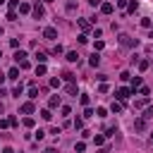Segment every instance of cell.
Here are the masks:
<instances>
[{"instance_id":"6da1fadb","label":"cell","mask_w":153,"mask_h":153,"mask_svg":"<svg viewBox=\"0 0 153 153\" xmlns=\"http://www.w3.org/2000/svg\"><path fill=\"white\" fill-rule=\"evenodd\" d=\"M120 43H122L124 48H134V45H136V38H132V36H120Z\"/></svg>"},{"instance_id":"7a4b0ae2","label":"cell","mask_w":153,"mask_h":153,"mask_svg":"<svg viewBox=\"0 0 153 153\" xmlns=\"http://www.w3.org/2000/svg\"><path fill=\"white\" fill-rule=\"evenodd\" d=\"M31 12H34V17H36V19H41V17L45 15V10H43V5H38V3L34 5V7H31Z\"/></svg>"},{"instance_id":"3957f363","label":"cell","mask_w":153,"mask_h":153,"mask_svg":"<svg viewBox=\"0 0 153 153\" xmlns=\"http://www.w3.org/2000/svg\"><path fill=\"white\" fill-rule=\"evenodd\" d=\"M129 96H132V89H120V91H117V98H120V101H127Z\"/></svg>"},{"instance_id":"277c9868","label":"cell","mask_w":153,"mask_h":153,"mask_svg":"<svg viewBox=\"0 0 153 153\" xmlns=\"http://www.w3.org/2000/svg\"><path fill=\"white\" fill-rule=\"evenodd\" d=\"M43 36H45V38H50V41H53V38L57 36V31L53 29V26H45V29H43Z\"/></svg>"},{"instance_id":"5b68a950","label":"cell","mask_w":153,"mask_h":153,"mask_svg":"<svg viewBox=\"0 0 153 153\" xmlns=\"http://www.w3.org/2000/svg\"><path fill=\"white\" fill-rule=\"evenodd\" d=\"M112 10H115V7H112V3H101V12H103V15H110Z\"/></svg>"},{"instance_id":"8992f818","label":"cell","mask_w":153,"mask_h":153,"mask_svg":"<svg viewBox=\"0 0 153 153\" xmlns=\"http://www.w3.org/2000/svg\"><path fill=\"white\" fill-rule=\"evenodd\" d=\"M22 112H24V115H31V112H34V103H24L22 105Z\"/></svg>"},{"instance_id":"52a82bcc","label":"cell","mask_w":153,"mask_h":153,"mask_svg":"<svg viewBox=\"0 0 153 153\" xmlns=\"http://www.w3.org/2000/svg\"><path fill=\"white\" fill-rule=\"evenodd\" d=\"M139 86H141V77H134V79H132V94H134Z\"/></svg>"},{"instance_id":"ba28073f","label":"cell","mask_w":153,"mask_h":153,"mask_svg":"<svg viewBox=\"0 0 153 153\" xmlns=\"http://www.w3.org/2000/svg\"><path fill=\"white\" fill-rule=\"evenodd\" d=\"M89 62H91V67H96V65L101 62V55H98V53H94V55H91V60H89Z\"/></svg>"},{"instance_id":"9c48e42d","label":"cell","mask_w":153,"mask_h":153,"mask_svg":"<svg viewBox=\"0 0 153 153\" xmlns=\"http://www.w3.org/2000/svg\"><path fill=\"white\" fill-rule=\"evenodd\" d=\"M134 127H136L139 132H141V129H146V120H136V122H134Z\"/></svg>"},{"instance_id":"30bf717a","label":"cell","mask_w":153,"mask_h":153,"mask_svg":"<svg viewBox=\"0 0 153 153\" xmlns=\"http://www.w3.org/2000/svg\"><path fill=\"white\" fill-rule=\"evenodd\" d=\"M24 57H26V53H24V50H17V53H15V60H17V62H22Z\"/></svg>"},{"instance_id":"8fae6325","label":"cell","mask_w":153,"mask_h":153,"mask_svg":"<svg viewBox=\"0 0 153 153\" xmlns=\"http://www.w3.org/2000/svg\"><path fill=\"white\" fill-rule=\"evenodd\" d=\"M48 105H50V108H57V105H60V96H53Z\"/></svg>"},{"instance_id":"7c38bea8","label":"cell","mask_w":153,"mask_h":153,"mask_svg":"<svg viewBox=\"0 0 153 153\" xmlns=\"http://www.w3.org/2000/svg\"><path fill=\"white\" fill-rule=\"evenodd\" d=\"M7 77H10V79H19V69H17V67H12Z\"/></svg>"},{"instance_id":"4fadbf2b","label":"cell","mask_w":153,"mask_h":153,"mask_svg":"<svg viewBox=\"0 0 153 153\" xmlns=\"http://www.w3.org/2000/svg\"><path fill=\"white\" fill-rule=\"evenodd\" d=\"M19 10L26 15V12H31V5H29V3H22V5H19Z\"/></svg>"},{"instance_id":"5bb4252c","label":"cell","mask_w":153,"mask_h":153,"mask_svg":"<svg viewBox=\"0 0 153 153\" xmlns=\"http://www.w3.org/2000/svg\"><path fill=\"white\" fill-rule=\"evenodd\" d=\"M146 103H148V96H144V98H141V101H136L134 105H136V108H144V105H146Z\"/></svg>"},{"instance_id":"9a60e30c","label":"cell","mask_w":153,"mask_h":153,"mask_svg":"<svg viewBox=\"0 0 153 153\" xmlns=\"http://www.w3.org/2000/svg\"><path fill=\"white\" fill-rule=\"evenodd\" d=\"M22 91H24V86L19 84V86H15V91H12V96H22Z\"/></svg>"},{"instance_id":"2e32d148","label":"cell","mask_w":153,"mask_h":153,"mask_svg":"<svg viewBox=\"0 0 153 153\" xmlns=\"http://www.w3.org/2000/svg\"><path fill=\"white\" fill-rule=\"evenodd\" d=\"M36 60H38V62L43 65V62H45V60H48V57H45V53H36Z\"/></svg>"},{"instance_id":"e0dca14e","label":"cell","mask_w":153,"mask_h":153,"mask_svg":"<svg viewBox=\"0 0 153 153\" xmlns=\"http://www.w3.org/2000/svg\"><path fill=\"white\" fill-rule=\"evenodd\" d=\"M67 60H69V62H77L79 55H77V53H67Z\"/></svg>"},{"instance_id":"ac0fdd59","label":"cell","mask_w":153,"mask_h":153,"mask_svg":"<svg viewBox=\"0 0 153 153\" xmlns=\"http://www.w3.org/2000/svg\"><path fill=\"white\" fill-rule=\"evenodd\" d=\"M29 98H38V91L34 89V86H31V89H29Z\"/></svg>"},{"instance_id":"d6986e66","label":"cell","mask_w":153,"mask_h":153,"mask_svg":"<svg viewBox=\"0 0 153 153\" xmlns=\"http://www.w3.org/2000/svg\"><path fill=\"white\" fill-rule=\"evenodd\" d=\"M67 94H72V96L77 94V86H74V84H69V86H67Z\"/></svg>"},{"instance_id":"ffe728a7","label":"cell","mask_w":153,"mask_h":153,"mask_svg":"<svg viewBox=\"0 0 153 153\" xmlns=\"http://www.w3.org/2000/svg\"><path fill=\"white\" fill-rule=\"evenodd\" d=\"M79 26H82V29L86 31V29H89V22H86V19H79Z\"/></svg>"},{"instance_id":"44dd1931","label":"cell","mask_w":153,"mask_h":153,"mask_svg":"<svg viewBox=\"0 0 153 153\" xmlns=\"http://www.w3.org/2000/svg\"><path fill=\"white\" fill-rule=\"evenodd\" d=\"M127 7H129V12H134V10H136V7H139V5H136V3H134V0H132V3H127Z\"/></svg>"},{"instance_id":"7402d4cb","label":"cell","mask_w":153,"mask_h":153,"mask_svg":"<svg viewBox=\"0 0 153 153\" xmlns=\"http://www.w3.org/2000/svg\"><path fill=\"white\" fill-rule=\"evenodd\" d=\"M36 74H45V65H38V67H36Z\"/></svg>"},{"instance_id":"603a6c76","label":"cell","mask_w":153,"mask_h":153,"mask_svg":"<svg viewBox=\"0 0 153 153\" xmlns=\"http://www.w3.org/2000/svg\"><path fill=\"white\" fill-rule=\"evenodd\" d=\"M41 117H43V120H50L53 115H50V110H43V112H41Z\"/></svg>"},{"instance_id":"cb8c5ba5","label":"cell","mask_w":153,"mask_h":153,"mask_svg":"<svg viewBox=\"0 0 153 153\" xmlns=\"http://www.w3.org/2000/svg\"><path fill=\"white\" fill-rule=\"evenodd\" d=\"M117 7H127V0H117Z\"/></svg>"},{"instance_id":"d4e9b609","label":"cell","mask_w":153,"mask_h":153,"mask_svg":"<svg viewBox=\"0 0 153 153\" xmlns=\"http://www.w3.org/2000/svg\"><path fill=\"white\" fill-rule=\"evenodd\" d=\"M89 3H91V5L96 7V5H101V0H89Z\"/></svg>"},{"instance_id":"484cf974","label":"cell","mask_w":153,"mask_h":153,"mask_svg":"<svg viewBox=\"0 0 153 153\" xmlns=\"http://www.w3.org/2000/svg\"><path fill=\"white\" fill-rule=\"evenodd\" d=\"M3 153H15V151H12V148H5V151H3Z\"/></svg>"},{"instance_id":"4316f807","label":"cell","mask_w":153,"mask_h":153,"mask_svg":"<svg viewBox=\"0 0 153 153\" xmlns=\"http://www.w3.org/2000/svg\"><path fill=\"white\" fill-rule=\"evenodd\" d=\"M45 153H57V151H55V148H48V151H45Z\"/></svg>"},{"instance_id":"83f0119b","label":"cell","mask_w":153,"mask_h":153,"mask_svg":"<svg viewBox=\"0 0 153 153\" xmlns=\"http://www.w3.org/2000/svg\"><path fill=\"white\" fill-rule=\"evenodd\" d=\"M0 36H3V26H0Z\"/></svg>"},{"instance_id":"f1b7e54d","label":"cell","mask_w":153,"mask_h":153,"mask_svg":"<svg viewBox=\"0 0 153 153\" xmlns=\"http://www.w3.org/2000/svg\"><path fill=\"white\" fill-rule=\"evenodd\" d=\"M3 3H5V0H0V5H3Z\"/></svg>"},{"instance_id":"f546056e","label":"cell","mask_w":153,"mask_h":153,"mask_svg":"<svg viewBox=\"0 0 153 153\" xmlns=\"http://www.w3.org/2000/svg\"><path fill=\"white\" fill-rule=\"evenodd\" d=\"M45 3H53V0H45Z\"/></svg>"},{"instance_id":"4dcf8cb0","label":"cell","mask_w":153,"mask_h":153,"mask_svg":"<svg viewBox=\"0 0 153 153\" xmlns=\"http://www.w3.org/2000/svg\"><path fill=\"white\" fill-rule=\"evenodd\" d=\"M151 141H153V134H151Z\"/></svg>"},{"instance_id":"1f68e13d","label":"cell","mask_w":153,"mask_h":153,"mask_svg":"<svg viewBox=\"0 0 153 153\" xmlns=\"http://www.w3.org/2000/svg\"><path fill=\"white\" fill-rule=\"evenodd\" d=\"M0 57H3V53H0Z\"/></svg>"},{"instance_id":"d6a6232c","label":"cell","mask_w":153,"mask_h":153,"mask_svg":"<svg viewBox=\"0 0 153 153\" xmlns=\"http://www.w3.org/2000/svg\"><path fill=\"white\" fill-rule=\"evenodd\" d=\"M0 110H3V105H0Z\"/></svg>"}]
</instances>
